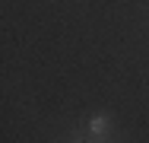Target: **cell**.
Returning a JSON list of instances; mask_svg holds the SVG:
<instances>
[{
  "mask_svg": "<svg viewBox=\"0 0 149 143\" xmlns=\"http://www.w3.org/2000/svg\"><path fill=\"white\" fill-rule=\"evenodd\" d=\"M89 143H108V140H89Z\"/></svg>",
  "mask_w": 149,
  "mask_h": 143,
  "instance_id": "3",
  "label": "cell"
},
{
  "mask_svg": "<svg viewBox=\"0 0 149 143\" xmlns=\"http://www.w3.org/2000/svg\"><path fill=\"white\" fill-rule=\"evenodd\" d=\"M111 130H114V118H111V111H92L89 114V124H86L89 140H108Z\"/></svg>",
  "mask_w": 149,
  "mask_h": 143,
  "instance_id": "1",
  "label": "cell"
},
{
  "mask_svg": "<svg viewBox=\"0 0 149 143\" xmlns=\"http://www.w3.org/2000/svg\"><path fill=\"white\" fill-rule=\"evenodd\" d=\"M57 143H89V134H86L83 127H67L57 137Z\"/></svg>",
  "mask_w": 149,
  "mask_h": 143,
  "instance_id": "2",
  "label": "cell"
}]
</instances>
